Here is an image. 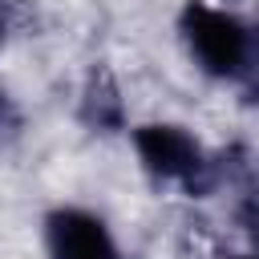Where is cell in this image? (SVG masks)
<instances>
[{
  "label": "cell",
  "instance_id": "cell-5",
  "mask_svg": "<svg viewBox=\"0 0 259 259\" xmlns=\"http://www.w3.org/2000/svg\"><path fill=\"white\" fill-rule=\"evenodd\" d=\"M0 40H4V4H0Z\"/></svg>",
  "mask_w": 259,
  "mask_h": 259
},
{
  "label": "cell",
  "instance_id": "cell-3",
  "mask_svg": "<svg viewBox=\"0 0 259 259\" xmlns=\"http://www.w3.org/2000/svg\"><path fill=\"white\" fill-rule=\"evenodd\" d=\"M49 259H121V247L101 214L85 206H57L45 219Z\"/></svg>",
  "mask_w": 259,
  "mask_h": 259
},
{
  "label": "cell",
  "instance_id": "cell-1",
  "mask_svg": "<svg viewBox=\"0 0 259 259\" xmlns=\"http://www.w3.org/2000/svg\"><path fill=\"white\" fill-rule=\"evenodd\" d=\"M182 40L202 73L219 81H235L251 65V28L214 0H186L178 16Z\"/></svg>",
  "mask_w": 259,
  "mask_h": 259
},
{
  "label": "cell",
  "instance_id": "cell-2",
  "mask_svg": "<svg viewBox=\"0 0 259 259\" xmlns=\"http://www.w3.org/2000/svg\"><path fill=\"white\" fill-rule=\"evenodd\" d=\"M134 150L158 182H174V186H198L206 166H210L202 142L186 125H174V121L138 125L134 130Z\"/></svg>",
  "mask_w": 259,
  "mask_h": 259
},
{
  "label": "cell",
  "instance_id": "cell-4",
  "mask_svg": "<svg viewBox=\"0 0 259 259\" xmlns=\"http://www.w3.org/2000/svg\"><path fill=\"white\" fill-rule=\"evenodd\" d=\"M243 223H247V231L259 239V194H251V202L243 206Z\"/></svg>",
  "mask_w": 259,
  "mask_h": 259
},
{
  "label": "cell",
  "instance_id": "cell-6",
  "mask_svg": "<svg viewBox=\"0 0 259 259\" xmlns=\"http://www.w3.org/2000/svg\"><path fill=\"white\" fill-rule=\"evenodd\" d=\"M0 117H4V93H0Z\"/></svg>",
  "mask_w": 259,
  "mask_h": 259
}]
</instances>
